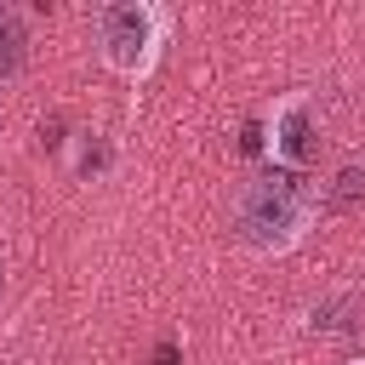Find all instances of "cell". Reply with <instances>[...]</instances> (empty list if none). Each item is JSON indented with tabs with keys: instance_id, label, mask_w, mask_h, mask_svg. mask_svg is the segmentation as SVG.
Masks as SVG:
<instances>
[{
	"instance_id": "6da1fadb",
	"label": "cell",
	"mask_w": 365,
	"mask_h": 365,
	"mask_svg": "<svg viewBox=\"0 0 365 365\" xmlns=\"http://www.w3.org/2000/svg\"><path fill=\"white\" fill-rule=\"evenodd\" d=\"M319 217V188L297 171H279V165H262L251 171L240 188H234V234L245 251L257 257H285L308 240Z\"/></svg>"
},
{
	"instance_id": "7a4b0ae2",
	"label": "cell",
	"mask_w": 365,
	"mask_h": 365,
	"mask_svg": "<svg viewBox=\"0 0 365 365\" xmlns=\"http://www.w3.org/2000/svg\"><path fill=\"white\" fill-rule=\"evenodd\" d=\"M91 34H97V51L114 74L125 80H148L160 51H165V34H171V11L154 6V0H103L91 11Z\"/></svg>"
},
{
	"instance_id": "3957f363",
	"label": "cell",
	"mask_w": 365,
	"mask_h": 365,
	"mask_svg": "<svg viewBox=\"0 0 365 365\" xmlns=\"http://www.w3.org/2000/svg\"><path fill=\"white\" fill-rule=\"evenodd\" d=\"M262 148H268V165L297 171V177L319 160V120H314L308 91H285V97L268 108V120H262Z\"/></svg>"
},
{
	"instance_id": "277c9868",
	"label": "cell",
	"mask_w": 365,
	"mask_h": 365,
	"mask_svg": "<svg viewBox=\"0 0 365 365\" xmlns=\"http://www.w3.org/2000/svg\"><path fill=\"white\" fill-rule=\"evenodd\" d=\"M23 68H29V11L0 0V86L23 80Z\"/></svg>"
},
{
	"instance_id": "5b68a950",
	"label": "cell",
	"mask_w": 365,
	"mask_h": 365,
	"mask_svg": "<svg viewBox=\"0 0 365 365\" xmlns=\"http://www.w3.org/2000/svg\"><path fill=\"white\" fill-rule=\"evenodd\" d=\"M359 200H365V165H336L331 182H319V217L354 211Z\"/></svg>"
},
{
	"instance_id": "8992f818",
	"label": "cell",
	"mask_w": 365,
	"mask_h": 365,
	"mask_svg": "<svg viewBox=\"0 0 365 365\" xmlns=\"http://www.w3.org/2000/svg\"><path fill=\"white\" fill-rule=\"evenodd\" d=\"M354 297H336V302H325V308H314V331H354Z\"/></svg>"
},
{
	"instance_id": "52a82bcc",
	"label": "cell",
	"mask_w": 365,
	"mask_h": 365,
	"mask_svg": "<svg viewBox=\"0 0 365 365\" xmlns=\"http://www.w3.org/2000/svg\"><path fill=\"white\" fill-rule=\"evenodd\" d=\"M108 165V148H103V137H80V148H74V171L80 177H97Z\"/></svg>"
},
{
	"instance_id": "ba28073f",
	"label": "cell",
	"mask_w": 365,
	"mask_h": 365,
	"mask_svg": "<svg viewBox=\"0 0 365 365\" xmlns=\"http://www.w3.org/2000/svg\"><path fill=\"white\" fill-rule=\"evenodd\" d=\"M160 365H177V359H171V348H160Z\"/></svg>"
},
{
	"instance_id": "9c48e42d",
	"label": "cell",
	"mask_w": 365,
	"mask_h": 365,
	"mask_svg": "<svg viewBox=\"0 0 365 365\" xmlns=\"http://www.w3.org/2000/svg\"><path fill=\"white\" fill-rule=\"evenodd\" d=\"M0 291H6V257H0Z\"/></svg>"
},
{
	"instance_id": "30bf717a",
	"label": "cell",
	"mask_w": 365,
	"mask_h": 365,
	"mask_svg": "<svg viewBox=\"0 0 365 365\" xmlns=\"http://www.w3.org/2000/svg\"><path fill=\"white\" fill-rule=\"evenodd\" d=\"M348 365H365V359H348Z\"/></svg>"
}]
</instances>
